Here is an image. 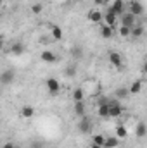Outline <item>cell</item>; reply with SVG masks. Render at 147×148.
Listing matches in <instances>:
<instances>
[{
  "mask_svg": "<svg viewBox=\"0 0 147 148\" xmlns=\"http://www.w3.org/2000/svg\"><path fill=\"white\" fill-rule=\"evenodd\" d=\"M123 110H125V109L121 107L119 100H112V102H109V115L111 117H121Z\"/></svg>",
  "mask_w": 147,
  "mask_h": 148,
  "instance_id": "obj_1",
  "label": "cell"
},
{
  "mask_svg": "<svg viewBox=\"0 0 147 148\" xmlns=\"http://www.w3.org/2000/svg\"><path fill=\"white\" fill-rule=\"evenodd\" d=\"M45 86H47V90H49L50 95H57L59 90H61V84H59V81L55 77H49L47 83H45Z\"/></svg>",
  "mask_w": 147,
  "mask_h": 148,
  "instance_id": "obj_2",
  "label": "cell"
},
{
  "mask_svg": "<svg viewBox=\"0 0 147 148\" xmlns=\"http://www.w3.org/2000/svg\"><path fill=\"white\" fill-rule=\"evenodd\" d=\"M128 7H130V12H132L135 17H140V16L144 14V5H142L140 2H137V0L130 2V3H128Z\"/></svg>",
  "mask_w": 147,
  "mask_h": 148,
  "instance_id": "obj_3",
  "label": "cell"
},
{
  "mask_svg": "<svg viewBox=\"0 0 147 148\" xmlns=\"http://www.w3.org/2000/svg\"><path fill=\"white\" fill-rule=\"evenodd\" d=\"M78 129H80L81 133H85V134H88V133L92 131V122H90V119H88L87 115L80 117V124H78Z\"/></svg>",
  "mask_w": 147,
  "mask_h": 148,
  "instance_id": "obj_4",
  "label": "cell"
},
{
  "mask_svg": "<svg viewBox=\"0 0 147 148\" xmlns=\"http://www.w3.org/2000/svg\"><path fill=\"white\" fill-rule=\"evenodd\" d=\"M135 16L128 10V12H125L123 16H121V26H128V28H133L135 26Z\"/></svg>",
  "mask_w": 147,
  "mask_h": 148,
  "instance_id": "obj_5",
  "label": "cell"
},
{
  "mask_svg": "<svg viewBox=\"0 0 147 148\" xmlns=\"http://www.w3.org/2000/svg\"><path fill=\"white\" fill-rule=\"evenodd\" d=\"M40 59H42L45 64H54V62H57V60H59V57H57L54 52H50V50L42 52V53H40Z\"/></svg>",
  "mask_w": 147,
  "mask_h": 148,
  "instance_id": "obj_6",
  "label": "cell"
},
{
  "mask_svg": "<svg viewBox=\"0 0 147 148\" xmlns=\"http://www.w3.org/2000/svg\"><path fill=\"white\" fill-rule=\"evenodd\" d=\"M109 7L112 9V12H114L118 17H121V16L125 14V2H123V0H114Z\"/></svg>",
  "mask_w": 147,
  "mask_h": 148,
  "instance_id": "obj_7",
  "label": "cell"
},
{
  "mask_svg": "<svg viewBox=\"0 0 147 148\" xmlns=\"http://www.w3.org/2000/svg\"><path fill=\"white\" fill-rule=\"evenodd\" d=\"M109 62L114 67H118V69L123 67V57H121L118 52H109Z\"/></svg>",
  "mask_w": 147,
  "mask_h": 148,
  "instance_id": "obj_8",
  "label": "cell"
},
{
  "mask_svg": "<svg viewBox=\"0 0 147 148\" xmlns=\"http://www.w3.org/2000/svg\"><path fill=\"white\" fill-rule=\"evenodd\" d=\"M87 17H88V21H90V23H102V21H104V14H102L101 10H97V9L90 10Z\"/></svg>",
  "mask_w": 147,
  "mask_h": 148,
  "instance_id": "obj_9",
  "label": "cell"
},
{
  "mask_svg": "<svg viewBox=\"0 0 147 148\" xmlns=\"http://www.w3.org/2000/svg\"><path fill=\"white\" fill-rule=\"evenodd\" d=\"M116 21H118V16L112 12V9H111V7H107V12L104 14V23H106L107 26H114V24H116Z\"/></svg>",
  "mask_w": 147,
  "mask_h": 148,
  "instance_id": "obj_10",
  "label": "cell"
},
{
  "mask_svg": "<svg viewBox=\"0 0 147 148\" xmlns=\"http://www.w3.org/2000/svg\"><path fill=\"white\" fill-rule=\"evenodd\" d=\"M0 81H2V84H10L14 81V71H10V69L3 71L2 76H0Z\"/></svg>",
  "mask_w": 147,
  "mask_h": 148,
  "instance_id": "obj_11",
  "label": "cell"
},
{
  "mask_svg": "<svg viewBox=\"0 0 147 148\" xmlns=\"http://www.w3.org/2000/svg\"><path fill=\"white\" fill-rule=\"evenodd\" d=\"M112 35H114V26H107V24H104L102 29H101V36L106 38V40H109V38H112Z\"/></svg>",
  "mask_w": 147,
  "mask_h": 148,
  "instance_id": "obj_12",
  "label": "cell"
},
{
  "mask_svg": "<svg viewBox=\"0 0 147 148\" xmlns=\"http://www.w3.org/2000/svg\"><path fill=\"white\" fill-rule=\"evenodd\" d=\"M97 114H99V117H102V119H107V117H111V115H109V102H107V103H101V105H99V110H97Z\"/></svg>",
  "mask_w": 147,
  "mask_h": 148,
  "instance_id": "obj_13",
  "label": "cell"
},
{
  "mask_svg": "<svg viewBox=\"0 0 147 148\" xmlns=\"http://www.w3.org/2000/svg\"><path fill=\"white\" fill-rule=\"evenodd\" d=\"M114 95H116V100H123L130 95V88H118L114 91Z\"/></svg>",
  "mask_w": 147,
  "mask_h": 148,
  "instance_id": "obj_14",
  "label": "cell"
},
{
  "mask_svg": "<svg viewBox=\"0 0 147 148\" xmlns=\"http://www.w3.org/2000/svg\"><path fill=\"white\" fill-rule=\"evenodd\" d=\"M135 134L139 136V138H144L147 134V126L144 124V122H139L137 124V127H135Z\"/></svg>",
  "mask_w": 147,
  "mask_h": 148,
  "instance_id": "obj_15",
  "label": "cell"
},
{
  "mask_svg": "<svg viewBox=\"0 0 147 148\" xmlns=\"http://www.w3.org/2000/svg\"><path fill=\"white\" fill-rule=\"evenodd\" d=\"M21 115H23V117H26V119H30V117H33V115H35V109H33L31 105H24V107L21 109Z\"/></svg>",
  "mask_w": 147,
  "mask_h": 148,
  "instance_id": "obj_16",
  "label": "cell"
},
{
  "mask_svg": "<svg viewBox=\"0 0 147 148\" xmlns=\"http://www.w3.org/2000/svg\"><path fill=\"white\" fill-rule=\"evenodd\" d=\"M74 114L78 117H83L85 115V103L83 102H74Z\"/></svg>",
  "mask_w": 147,
  "mask_h": 148,
  "instance_id": "obj_17",
  "label": "cell"
},
{
  "mask_svg": "<svg viewBox=\"0 0 147 148\" xmlns=\"http://www.w3.org/2000/svg\"><path fill=\"white\" fill-rule=\"evenodd\" d=\"M118 145H119V138L118 136H112V138H106L104 148H116Z\"/></svg>",
  "mask_w": 147,
  "mask_h": 148,
  "instance_id": "obj_18",
  "label": "cell"
},
{
  "mask_svg": "<svg viewBox=\"0 0 147 148\" xmlns=\"http://www.w3.org/2000/svg\"><path fill=\"white\" fill-rule=\"evenodd\" d=\"M10 52L14 53V55H21L23 52H24V47H23V43H12V47H10Z\"/></svg>",
  "mask_w": 147,
  "mask_h": 148,
  "instance_id": "obj_19",
  "label": "cell"
},
{
  "mask_svg": "<svg viewBox=\"0 0 147 148\" xmlns=\"http://www.w3.org/2000/svg\"><path fill=\"white\" fill-rule=\"evenodd\" d=\"M140 90H142V81H140V79L133 81V83H132V86H130V93H132V95H137Z\"/></svg>",
  "mask_w": 147,
  "mask_h": 148,
  "instance_id": "obj_20",
  "label": "cell"
},
{
  "mask_svg": "<svg viewBox=\"0 0 147 148\" xmlns=\"http://www.w3.org/2000/svg\"><path fill=\"white\" fill-rule=\"evenodd\" d=\"M126 134H128L126 127H125L123 124H118V126H116V136H118V138H126Z\"/></svg>",
  "mask_w": 147,
  "mask_h": 148,
  "instance_id": "obj_21",
  "label": "cell"
},
{
  "mask_svg": "<svg viewBox=\"0 0 147 148\" xmlns=\"http://www.w3.org/2000/svg\"><path fill=\"white\" fill-rule=\"evenodd\" d=\"M73 100L74 102H83V88H76L73 91Z\"/></svg>",
  "mask_w": 147,
  "mask_h": 148,
  "instance_id": "obj_22",
  "label": "cell"
},
{
  "mask_svg": "<svg viewBox=\"0 0 147 148\" xmlns=\"http://www.w3.org/2000/svg\"><path fill=\"white\" fill-rule=\"evenodd\" d=\"M50 33H52V36L55 38V40H61V38H62V29H61L59 26H52Z\"/></svg>",
  "mask_w": 147,
  "mask_h": 148,
  "instance_id": "obj_23",
  "label": "cell"
},
{
  "mask_svg": "<svg viewBox=\"0 0 147 148\" xmlns=\"http://www.w3.org/2000/svg\"><path fill=\"white\" fill-rule=\"evenodd\" d=\"M144 35V28L142 26H133L132 28V36L133 38H139V36H142Z\"/></svg>",
  "mask_w": 147,
  "mask_h": 148,
  "instance_id": "obj_24",
  "label": "cell"
},
{
  "mask_svg": "<svg viewBox=\"0 0 147 148\" xmlns=\"http://www.w3.org/2000/svg\"><path fill=\"white\" fill-rule=\"evenodd\" d=\"M94 143H95V145L104 147V145H106V138H104L102 134H95V136H94Z\"/></svg>",
  "mask_w": 147,
  "mask_h": 148,
  "instance_id": "obj_25",
  "label": "cell"
},
{
  "mask_svg": "<svg viewBox=\"0 0 147 148\" xmlns=\"http://www.w3.org/2000/svg\"><path fill=\"white\" fill-rule=\"evenodd\" d=\"M71 55H73L74 59H80V57H83V50L80 47H73L71 48Z\"/></svg>",
  "mask_w": 147,
  "mask_h": 148,
  "instance_id": "obj_26",
  "label": "cell"
},
{
  "mask_svg": "<svg viewBox=\"0 0 147 148\" xmlns=\"http://www.w3.org/2000/svg\"><path fill=\"white\" fill-rule=\"evenodd\" d=\"M119 35L125 38V36H132V28H128V26H121L119 28Z\"/></svg>",
  "mask_w": 147,
  "mask_h": 148,
  "instance_id": "obj_27",
  "label": "cell"
},
{
  "mask_svg": "<svg viewBox=\"0 0 147 148\" xmlns=\"http://www.w3.org/2000/svg\"><path fill=\"white\" fill-rule=\"evenodd\" d=\"M42 10H43V5L42 3H33L31 5V12L33 14H42Z\"/></svg>",
  "mask_w": 147,
  "mask_h": 148,
  "instance_id": "obj_28",
  "label": "cell"
},
{
  "mask_svg": "<svg viewBox=\"0 0 147 148\" xmlns=\"http://www.w3.org/2000/svg\"><path fill=\"white\" fill-rule=\"evenodd\" d=\"M66 76H69V77H73V76H76V67H74V66H71V67H68V69H66Z\"/></svg>",
  "mask_w": 147,
  "mask_h": 148,
  "instance_id": "obj_29",
  "label": "cell"
},
{
  "mask_svg": "<svg viewBox=\"0 0 147 148\" xmlns=\"http://www.w3.org/2000/svg\"><path fill=\"white\" fill-rule=\"evenodd\" d=\"M2 148H17V147H16L14 143H5V145H3Z\"/></svg>",
  "mask_w": 147,
  "mask_h": 148,
  "instance_id": "obj_30",
  "label": "cell"
},
{
  "mask_svg": "<svg viewBox=\"0 0 147 148\" xmlns=\"http://www.w3.org/2000/svg\"><path fill=\"white\" fill-rule=\"evenodd\" d=\"M142 73H144V74H147V60L144 62V66H142Z\"/></svg>",
  "mask_w": 147,
  "mask_h": 148,
  "instance_id": "obj_31",
  "label": "cell"
},
{
  "mask_svg": "<svg viewBox=\"0 0 147 148\" xmlns=\"http://www.w3.org/2000/svg\"><path fill=\"white\" fill-rule=\"evenodd\" d=\"M94 2H95L97 5H102V3H104V0H94Z\"/></svg>",
  "mask_w": 147,
  "mask_h": 148,
  "instance_id": "obj_32",
  "label": "cell"
},
{
  "mask_svg": "<svg viewBox=\"0 0 147 148\" xmlns=\"http://www.w3.org/2000/svg\"><path fill=\"white\" fill-rule=\"evenodd\" d=\"M90 148H104V147H101V145H95V143H92V147Z\"/></svg>",
  "mask_w": 147,
  "mask_h": 148,
  "instance_id": "obj_33",
  "label": "cell"
}]
</instances>
